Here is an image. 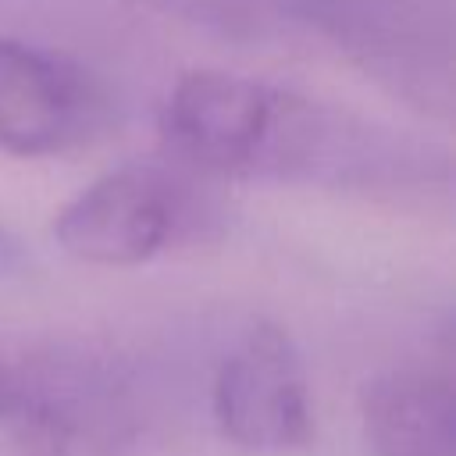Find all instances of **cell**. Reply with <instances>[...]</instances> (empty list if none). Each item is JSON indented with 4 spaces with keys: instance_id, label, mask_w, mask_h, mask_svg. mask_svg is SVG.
Instances as JSON below:
<instances>
[{
    "instance_id": "cell-1",
    "label": "cell",
    "mask_w": 456,
    "mask_h": 456,
    "mask_svg": "<svg viewBox=\"0 0 456 456\" xmlns=\"http://www.w3.org/2000/svg\"><path fill=\"white\" fill-rule=\"evenodd\" d=\"M285 18L417 114L452 118L456 0H289Z\"/></svg>"
},
{
    "instance_id": "cell-2",
    "label": "cell",
    "mask_w": 456,
    "mask_h": 456,
    "mask_svg": "<svg viewBox=\"0 0 456 456\" xmlns=\"http://www.w3.org/2000/svg\"><path fill=\"white\" fill-rule=\"evenodd\" d=\"M189 203L192 196L171 167L121 164L64 203L53 217V239L82 264L135 267L192 228Z\"/></svg>"
},
{
    "instance_id": "cell-3",
    "label": "cell",
    "mask_w": 456,
    "mask_h": 456,
    "mask_svg": "<svg viewBox=\"0 0 456 456\" xmlns=\"http://www.w3.org/2000/svg\"><path fill=\"white\" fill-rule=\"evenodd\" d=\"M217 431L246 452H292L314 438L306 370L296 342L274 321H256L214 378Z\"/></svg>"
},
{
    "instance_id": "cell-4",
    "label": "cell",
    "mask_w": 456,
    "mask_h": 456,
    "mask_svg": "<svg viewBox=\"0 0 456 456\" xmlns=\"http://www.w3.org/2000/svg\"><path fill=\"white\" fill-rule=\"evenodd\" d=\"M107 100L100 82L64 53L0 36V150L53 157L100 132Z\"/></svg>"
},
{
    "instance_id": "cell-5",
    "label": "cell",
    "mask_w": 456,
    "mask_h": 456,
    "mask_svg": "<svg viewBox=\"0 0 456 456\" xmlns=\"http://www.w3.org/2000/svg\"><path fill=\"white\" fill-rule=\"evenodd\" d=\"M267 100L264 78L200 68L167 89L157 128L178 167L246 178Z\"/></svg>"
},
{
    "instance_id": "cell-6",
    "label": "cell",
    "mask_w": 456,
    "mask_h": 456,
    "mask_svg": "<svg viewBox=\"0 0 456 456\" xmlns=\"http://www.w3.org/2000/svg\"><path fill=\"white\" fill-rule=\"evenodd\" d=\"M360 424L374 456H456V388L442 370L395 367L363 381Z\"/></svg>"
},
{
    "instance_id": "cell-7",
    "label": "cell",
    "mask_w": 456,
    "mask_h": 456,
    "mask_svg": "<svg viewBox=\"0 0 456 456\" xmlns=\"http://www.w3.org/2000/svg\"><path fill=\"white\" fill-rule=\"evenodd\" d=\"M75 420L43 388L0 367V456H71Z\"/></svg>"
},
{
    "instance_id": "cell-8",
    "label": "cell",
    "mask_w": 456,
    "mask_h": 456,
    "mask_svg": "<svg viewBox=\"0 0 456 456\" xmlns=\"http://www.w3.org/2000/svg\"><path fill=\"white\" fill-rule=\"evenodd\" d=\"M164 4L185 11L196 21H210V25L235 32V28L264 25L271 18H285L289 0H164Z\"/></svg>"
},
{
    "instance_id": "cell-9",
    "label": "cell",
    "mask_w": 456,
    "mask_h": 456,
    "mask_svg": "<svg viewBox=\"0 0 456 456\" xmlns=\"http://www.w3.org/2000/svg\"><path fill=\"white\" fill-rule=\"evenodd\" d=\"M21 267H25V249H21V242L0 224V278L18 274Z\"/></svg>"
}]
</instances>
